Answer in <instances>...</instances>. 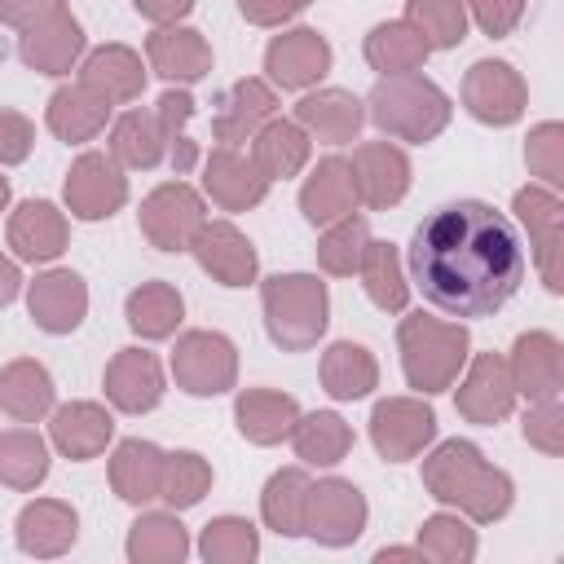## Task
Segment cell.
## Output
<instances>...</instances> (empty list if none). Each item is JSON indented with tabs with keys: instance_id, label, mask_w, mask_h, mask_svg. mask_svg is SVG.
I'll use <instances>...</instances> for the list:
<instances>
[{
	"instance_id": "277c9868",
	"label": "cell",
	"mask_w": 564,
	"mask_h": 564,
	"mask_svg": "<svg viewBox=\"0 0 564 564\" xmlns=\"http://www.w3.org/2000/svg\"><path fill=\"white\" fill-rule=\"evenodd\" d=\"M401 375L419 397L449 392L471 357V335L463 322H441L427 313H405L397 326Z\"/></svg>"
},
{
	"instance_id": "ba28073f",
	"label": "cell",
	"mask_w": 564,
	"mask_h": 564,
	"mask_svg": "<svg viewBox=\"0 0 564 564\" xmlns=\"http://www.w3.org/2000/svg\"><path fill=\"white\" fill-rule=\"evenodd\" d=\"M370 507L366 494L344 476H322L308 485L304 498V533L317 546H352L366 533Z\"/></svg>"
},
{
	"instance_id": "f35d334b",
	"label": "cell",
	"mask_w": 564,
	"mask_h": 564,
	"mask_svg": "<svg viewBox=\"0 0 564 564\" xmlns=\"http://www.w3.org/2000/svg\"><path fill=\"white\" fill-rule=\"evenodd\" d=\"M286 441L295 445V458L304 467H335L352 449V427L335 410H313V414H300L295 419V427H291Z\"/></svg>"
},
{
	"instance_id": "f1b7e54d",
	"label": "cell",
	"mask_w": 564,
	"mask_h": 564,
	"mask_svg": "<svg viewBox=\"0 0 564 564\" xmlns=\"http://www.w3.org/2000/svg\"><path fill=\"white\" fill-rule=\"evenodd\" d=\"M300 212L313 229H326V225L357 212V189H352V176H348V159H339V154L317 159V167L300 185Z\"/></svg>"
},
{
	"instance_id": "d6a6232c",
	"label": "cell",
	"mask_w": 564,
	"mask_h": 564,
	"mask_svg": "<svg viewBox=\"0 0 564 564\" xmlns=\"http://www.w3.org/2000/svg\"><path fill=\"white\" fill-rule=\"evenodd\" d=\"M308 154H313V137L295 119H282V115L260 123V132L251 137V163L269 176V185L300 176L308 167Z\"/></svg>"
},
{
	"instance_id": "5b68a950",
	"label": "cell",
	"mask_w": 564,
	"mask_h": 564,
	"mask_svg": "<svg viewBox=\"0 0 564 564\" xmlns=\"http://www.w3.org/2000/svg\"><path fill=\"white\" fill-rule=\"evenodd\" d=\"M260 313L282 352H308L330 326V291L317 273H273L260 282Z\"/></svg>"
},
{
	"instance_id": "9a60e30c",
	"label": "cell",
	"mask_w": 564,
	"mask_h": 564,
	"mask_svg": "<svg viewBox=\"0 0 564 564\" xmlns=\"http://www.w3.org/2000/svg\"><path fill=\"white\" fill-rule=\"evenodd\" d=\"M330 62H335V53H330L326 35L313 26H291V31L273 35L264 48V75L282 93H308L317 79H326Z\"/></svg>"
},
{
	"instance_id": "91938a15",
	"label": "cell",
	"mask_w": 564,
	"mask_h": 564,
	"mask_svg": "<svg viewBox=\"0 0 564 564\" xmlns=\"http://www.w3.org/2000/svg\"><path fill=\"white\" fill-rule=\"evenodd\" d=\"M375 560L379 564H388V560H423V551L419 546H383V551H375Z\"/></svg>"
},
{
	"instance_id": "ee69618b",
	"label": "cell",
	"mask_w": 564,
	"mask_h": 564,
	"mask_svg": "<svg viewBox=\"0 0 564 564\" xmlns=\"http://www.w3.org/2000/svg\"><path fill=\"white\" fill-rule=\"evenodd\" d=\"M476 529L467 516L458 511H436L419 524V551L423 560H436V564H471L476 560Z\"/></svg>"
},
{
	"instance_id": "ab89813d",
	"label": "cell",
	"mask_w": 564,
	"mask_h": 564,
	"mask_svg": "<svg viewBox=\"0 0 564 564\" xmlns=\"http://www.w3.org/2000/svg\"><path fill=\"white\" fill-rule=\"evenodd\" d=\"M357 278L370 295L375 308L383 313H405L410 304V278H405V264H401V251L383 238H370L366 251H361V264H357Z\"/></svg>"
},
{
	"instance_id": "74e56055",
	"label": "cell",
	"mask_w": 564,
	"mask_h": 564,
	"mask_svg": "<svg viewBox=\"0 0 564 564\" xmlns=\"http://www.w3.org/2000/svg\"><path fill=\"white\" fill-rule=\"evenodd\" d=\"M370 70L379 75H405V70H423V62L432 57V48L423 44V35L405 22V18H392V22H375L366 31V44H361Z\"/></svg>"
},
{
	"instance_id": "30bf717a",
	"label": "cell",
	"mask_w": 564,
	"mask_h": 564,
	"mask_svg": "<svg viewBox=\"0 0 564 564\" xmlns=\"http://www.w3.org/2000/svg\"><path fill=\"white\" fill-rule=\"evenodd\" d=\"M511 212L529 234L533 264H538V273L546 282V291L560 295L564 291V264H560V251H564V203H560V194L546 189V185H520L511 194Z\"/></svg>"
},
{
	"instance_id": "6f0895ef",
	"label": "cell",
	"mask_w": 564,
	"mask_h": 564,
	"mask_svg": "<svg viewBox=\"0 0 564 564\" xmlns=\"http://www.w3.org/2000/svg\"><path fill=\"white\" fill-rule=\"evenodd\" d=\"M132 9L154 26H172L194 9V0H132Z\"/></svg>"
},
{
	"instance_id": "7bdbcfd3",
	"label": "cell",
	"mask_w": 564,
	"mask_h": 564,
	"mask_svg": "<svg viewBox=\"0 0 564 564\" xmlns=\"http://www.w3.org/2000/svg\"><path fill=\"white\" fill-rule=\"evenodd\" d=\"M48 476V441L31 427H9L0 432V485L31 494Z\"/></svg>"
},
{
	"instance_id": "f546056e",
	"label": "cell",
	"mask_w": 564,
	"mask_h": 564,
	"mask_svg": "<svg viewBox=\"0 0 564 564\" xmlns=\"http://www.w3.org/2000/svg\"><path fill=\"white\" fill-rule=\"evenodd\" d=\"M300 414H304L300 401L291 392H278V388H242L238 401H234L238 436L251 441V445H278V441H286Z\"/></svg>"
},
{
	"instance_id": "680465c9",
	"label": "cell",
	"mask_w": 564,
	"mask_h": 564,
	"mask_svg": "<svg viewBox=\"0 0 564 564\" xmlns=\"http://www.w3.org/2000/svg\"><path fill=\"white\" fill-rule=\"evenodd\" d=\"M18 291H22V269H18V260L0 256V308H9L18 300Z\"/></svg>"
},
{
	"instance_id": "6da1fadb",
	"label": "cell",
	"mask_w": 564,
	"mask_h": 564,
	"mask_svg": "<svg viewBox=\"0 0 564 564\" xmlns=\"http://www.w3.org/2000/svg\"><path fill=\"white\" fill-rule=\"evenodd\" d=\"M405 260L423 300L449 317H494L529 269L516 225L480 198L436 207L414 229Z\"/></svg>"
},
{
	"instance_id": "7a4b0ae2",
	"label": "cell",
	"mask_w": 564,
	"mask_h": 564,
	"mask_svg": "<svg viewBox=\"0 0 564 564\" xmlns=\"http://www.w3.org/2000/svg\"><path fill=\"white\" fill-rule=\"evenodd\" d=\"M423 489L432 502L467 516L471 524H494L511 511L516 502V485L502 467H494L480 445L471 441H441L427 458H423Z\"/></svg>"
},
{
	"instance_id": "ffe728a7",
	"label": "cell",
	"mask_w": 564,
	"mask_h": 564,
	"mask_svg": "<svg viewBox=\"0 0 564 564\" xmlns=\"http://www.w3.org/2000/svg\"><path fill=\"white\" fill-rule=\"evenodd\" d=\"M4 238L13 247V260H26V264H53L66 242H70V225H66V212L48 198H26L13 207L9 225H4Z\"/></svg>"
},
{
	"instance_id": "8d00e7d4",
	"label": "cell",
	"mask_w": 564,
	"mask_h": 564,
	"mask_svg": "<svg viewBox=\"0 0 564 564\" xmlns=\"http://www.w3.org/2000/svg\"><path fill=\"white\" fill-rule=\"evenodd\" d=\"M123 317H128V330L141 339H167V335H176V326L185 317V300L172 282L154 278V282H141L128 291Z\"/></svg>"
},
{
	"instance_id": "cb8c5ba5",
	"label": "cell",
	"mask_w": 564,
	"mask_h": 564,
	"mask_svg": "<svg viewBox=\"0 0 564 564\" xmlns=\"http://www.w3.org/2000/svg\"><path fill=\"white\" fill-rule=\"evenodd\" d=\"M145 66L167 84H198L212 75V44L194 26H154L145 35Z\"/></svg>"
},
{
	"instance_id": "db71d44e",
	"label": "cell",
	"mask_w": 564,
	"mask_h": 564,
	"mask_svg": "<svg viewBox=\"0 0 564 564\" xmlns=\"http://www.w3.org/2000/svg\"><path fill=\"white\" fill-rule=\"evenodd\" d=\"M529 0H467V18L489 35V40H507L520 18H524Z\"/></svg>"
},
{
	"instance_id": "816d5d0a",
	"label": "cell",
	"mask_w": 564,
	"mask_h": 564,
	"mask_svg": "<svg viewBox=\"0 0 564 564\" xmlns=\"http://www.w3.org/2000/svg\"><path fill=\"white\" fill-rule=\"evenodd\" d=\"M520 432L533 449H542L546 458H560L564 454V405H560V397L555 401H529V410L520 419Z\"/></svg>"
},
{
	"instance_id": "3957f363",
	"label": "cell",
	"mask_w": 564,
	"mask_h": 564,
	"mask_svg": "<svg viewBox=\"0 0 564 564\" xmlns=\"http://www.w3.org/2000/svg\"><path fill=\"white\" fill-rule=\"evenodd\" d=\"M366 119L388 137V141H410V145H427L436 141L449 119H454V101L449 93L419 75V70H405V75H379V84L370 88L366 97Z\"/></svg>"
},
{
	"instance_id": "c3c4849f",
	"label": "cell",
	"mask_w": 564,
	"mask_h": 564,
	"mask_svg": "<svg viewBox=\"0 0 564 564\" xmlns=\"http://www.w3.org/2000/svg\"><path fill=\"white\" fill-rule=\"evenodd\" d=\"M366 242H370V225L357 212L335 220V225H326L322 238H317V269L330 273V278H352L357 264H361Z\"/></svg>"
},
{
	"instance_id": "681fc988",
	"label": "cell",
	"mask_w": 564,
	"mask_h": 564,
	"mask_svg": "<svg viewBox=\"0 0 564 564\" xmlns=\"http://www.w3.org/2000/svg\"><path fill=\"white\" fill-rule=\"evenodd\" d=\"M154 119H159V132H163V145H167V163L176 176H185L194 163H198V145L185 137V123L194 119V97L185 88H167L154 106Z\"/></svg>"
},
{
	"instance_id": "d590c367",
	"label": "cell",
	"mask_w": 564,
	"mask_h": 564,
	"mask_svg": "<svg viewBox=\"0 0 564 564\" xmlns=\"http://www.w3.org/2000/svg\"><path fill=\"white\" fill-rule=\"evenodd\" d=\"M123 551L132 564H181L189 555V533L172 507L167 511H141L128 529Z\"/></svg>"
},
{
	"instance_id": "8992f818",
	"label": "cell",
	"mask_w": 564,
	"mask_h": 564,
	"mask_svg": "<svg viewBox=\"0 0 564 564\" xmlns=\"http://www.w3.org/2000/svg\"><path fill=\"white\" fill-rule=\"evenodd\" d=\"M167 370L189 397H225L238 383V348L220 330H185L176 335Z\"/></svg>"
},
{
	"instance_id": "94428289",
	"label": "cell",
	"mask_w": 564,
	"mask_h": 564,
	"mask_svg": "<svg viewBox=\"0 0 564 564\" xmlns=\"http://www.w3.org/2000/svg\"><path fill=\"white\" fill-rule=\"evenodd\" d=\"M4 207H9V181L0 176V212H4Z\"/></svg>"
},
{
	"instance_id": "ac0fdd59",
	"label": "cell",
	"mask_w": 564,
	"mask_h": 564,
	"mask_svg": "<svg viewBox=\"0 0 564 564\" xmlns=\"http://www.w3.org/2000/svg\"><path fill=\"white\" fill-rule=\"evenodd\" d=\"M101 388H106V401L119 414H150L163 401L167 379H163V366L150 348H119L106 361Z\"/></svg>"
},
{
	"instance_id": "52a82bcc",
	"label": "cell",
	"mask_w": 564,
	"mask_h": 564,
	"mask_svg": "<svg viewBox=\"0 0 564 564\" xmlns=\"http://www.w3.org/2000/svg\"><path fill=\"white\" fill-rule=\"evenodd\" d=\"M207 220V203L194 185L185 181H163L154 185L145 198H141V212H137V225H141V238L154 247V251H189L198 225Z\"/></svg>"
},
{
	"instance_id": "f907efd6",
	"label": "cell",
	"mask_w": 564,
	"mask_h": 564,
	"mask_svg": "<svg viewBox=\"0 0 564 564\" xmlns=\"http://www.w3.org/2000/svg\"><path fill=\"white\" fill-rule=\"evenodd\" d=\"M524 163H529V176H538V185L560 189L564 185V123L546 119V123L529 128Z\"/></svg>"
},
{
	"instance_id": "2e32d148",
	"label": "cell",
	"mask_w": 564,
	"mask_h": 564,
	"mask_svg": "<svg viewBox=\"0 0 564 564\" xmlns=\"http://www.w3.org/2000/svg\"><path fill=\"white\" fill-rule=\"evenodd\" d=\"M189 251H194L198 269L220 286H251L260 278L256 242L234 220H203Z\"/></svg>"
},
{
	"instance_id": "836d02e7",
	"label": "cell",
	"mask_w": 564,
	"mask_h": 564,
	"mask_svg": "<svg viewBox=\"0 0 564 564\" xmlns=\"http://www.w3.org/2000/svg\"><path fill=\"white\" fill-rule=\"evenodd\" d=\"M53 375L44 370V361L35 357H13L9 366H0V410L13 423H40L44 414H53Z\"/></svg>"
},
{
	"instance_id": "4316f807",
	"label": "cell",
	"mask_w": 564,
	"mask_h": 564,
	"mask_svg": "<svg viewBox=\"0 0 564 564\" xmlns=\"http://www.w3.org/2000/svg\"><path fill=\"white\" fill-rule=\"evenodd\" d=\"M295 123L326 145H348L357 141L361 123H366V101L352 97L348 88H313L295 101Z\"/></svg>"
},
{
	"instance_id": "9f6ffc18",
	"label": "cell",
	"mask_w": 564,
	"mask_h": 564,
	"mask_svg": "<svg viewBox=\"0 0 564 564\" xmlns=\"http://www.w3.org/2000/svg\"><path fill=\"white\" fill-rule=\"evenodd\" d=\"M57 9H66V0H0V26L26 31V26L53 18Z\"/></svg>"
},
{
	"instance_id": "11a10c76",
	"label": "cell",
	"mask_w": 564,
	"mask_h": 564,
	"mask_svg": "<svg viewBox=\"0 0 564 564\" xmlns=\"http://www.w3.org/2000/svg\"><path fill=\"white\" fill-rule=\"evenodd\" d=\"M313 0H238V13L251 22V26H282L291 18H300Z\"/></svg>"
},
{
	"instance_id": "b9f144b4",
	"label": "cell",
	"mask_w": 564,
	"mask_h": 564,
	"mask_svg": "<svg viewBox=\"0 0 564 564\" xmlns=\"http://www.w3.org/2000/svg\"><path fill=\"white\" fill-rule=\"evenodd\" d=\"M110 159L119 167H137V172H150V167H159L167 159V145H163L154 110H123L110 123Z\"/></svg>"
},
{
	"instance_id": "1f68e13d",
	"label": "cell",
	"mask_w": 564,
	"mask_h": 564,
	"mask_svg": "<svg viewBox=\"0 0 564 564\" xmlns=\"http://www.w3.org/2000/svg\"><path fill=\"white\" fill-rule=\"evenodd\" d=\"M159 480H163V449L154 441L128 436L115 445L110 454V489L119 502L128 507H145L159 498Z\"/></svg>"
},
{
	"instance_id": "4fadbf2b",
	"label": "cell",
	"mask_w": 564,
	"mask_h": 564,
	"mask_svg": "<svg viewBox=\"0 0 564 564\" xmlns=\"http://www.w3.org/2000/svg\"><path fill=\"white\" fill-rule=\"evenodd\" d=\"M348 176H352V189H357V203L370 207V212H388L397 207L405 194H410V154L397 145V141H361L348 159Z\"/></svg>"
},
{
	"instance_id": "7402d4cb",
	"label": "cell",
	"mask_w": 564,
	"mask_h": 564,
	"mask_svg": "<svg viewBox=\"0 0 564 564\" xmlns=\"http://www.w3.org/2000/svg\"><path fill=\"white\" fill-rule=\"evenodd\" d=\"M26 313L44 335H70L88 317V282L75 269H48L26 286Z\"/></svg>"
},
{
	"instance_id": "5bb4252c",
	"label": "cell",
	"mask_w": 564,
	"mask_h": 564,
	"mask_svg": "<svg viewBox=\"0 0 564 564\" xmlns=\"http://www.w3.org/2000/svg\"><path fill=\"white\" fill-rule=\"evenodd\" d=\"M454 405L467 423L476 427H494L502 419H511L516 410V383H511V370H507V357L502 352H476L467 366H463V379H454Z\"/></svg>"
},
{
	"instance_id": "60d3db41",
	"label": "cell",
	"mask_w": 564,
	"mask_h": 564,
	"mask_svg": "<svg viewBox=\"0 0 564 564\" xmlns=\"http://www.w3.org/2000/svg\"><path fill=\"white\" fill-rule=\"evenodd\" d=\"M308 471L304 467H278L260 489V520L278 538L304 533V498H308Z\"/></svg>"
},
{
	"instance_id": "44dd1931",
	"label": "cell",
	"mask_w": 564,
	"mask_h": 564,
	"mask_svg": "<svg viewBox=\"0 0 564 564\" xmlns=\"http://www.w3.org/2000/svg\"><path fill=\"white\" fill-rule=\"evenodd\" d=\"M203 194L220 207V212H251L264 203L269 194V176L251 163V154L234 150V145H216L203 159Z\"/></svg>"
},
{
	"instance_id": "4dcf8cb0",
	"label": "cell",
	"mask_w": 564,
	"mask_h": 564,
	"mask_svg": "<svg viewBox=\"0 0 564 564\" xmlns=\"http://www.w3.org/2000/svg\"><path fill=\"white\" fill-rule=\"evenodd\" d=\"M110 110H115V106H110L106 97H97L93 88H84V84H62V88L48 97V106H44V123H48V132H53L57 141L84 145V141H93V137L106 132Z\"/></svg>"
},
{
	"instance_id": "7dc6e473",
	"label": "cell",
	"mask_w": 564,
	"mask_h": 564,
	"mask_svg": "<svg viewBox=\"0 0 564 564\" xmlns=\"http://www.w3.org/2000/svg\"><path fill=\"white\" fill-rule=\"evenodd\" d=\"M405 22L423 35V44L436 48H458L467 40V0H405Z\"/></svg>"
},
{
	"instance_id": "d4e9b609",
	"label": "cell",
	"mask_w": 564,
	"mask_h": 564,
	"mask_svg": "<svg viewBox=\"0 0 564 564\" xmlns=\"http://www.w3.org/2000/svg\"><path fill=\"white\" fill-rule=\"evenodd\" d=\"M48 441H53V449L62 458L88 463V458L106 454V445L115 441V419L97 401H66V405H53Z\"/></svg>"
},
{
	"instance_id": "484cf974",
	"label": "cell",
	"mask_w": 564,
	"mask_h": 564,
	"mask_svg": "<svg viewBox=\"0 0 564 564\" xmlns=\"http://www.w3.org/2000/svg\"><path fill=\"white\" fill-rule=\"evenodd\" d=\"M278 115V88L269 84V79H256V75H247V79H238L225 97H220V110H216V119H212V137L220 141V145H247L256 132H260V123H269Z\"/></svg>"
},
{
	"instance_id": "e575fe53",
	"label": "cell",
	"mask_w": 564,
	"mask_h": 564,
	"mask_svg": "<svg viewBox=\"0 0 564 564\" xmlns=\"http://www.w3.org/2000/svg\"><path fill=\"white\" fill-rule=\"evenodd\" d=\"M322 388L326 397L335 401H361L379 388V361L366 344H352V339H335L326 352H322Z\"/></svg>"
},
{
	"instance_id": "8fae6325",
	"label": "cell",
	"mask_w": 564,
	"mask_h": 564,
	"mask_svg": "<svg viewBox=\"0 0 564 564\" xmlns=\"http://www.w3.org/2000/svg\"><path fill=\"white\" fill-rule=\"evenodd\" d=\"M436 441V410L423 397H383L370 410V445L388 463H410Z\"/></svg>"
},
{
	"instance_id": "f5cc1de1",
	"label": "cell",
	"mask_w": 564,
	"mask_h": 564,
	"mask_svg": "<svg viewBox=\"0 0 564 564\" xmlns=\"http://www.w3.org/2000/svg\"><path fill=\"white\" fill-rule=\"evenodd\" d=\"M35 150V123L13 110V106H0V167H13V163H26Z\"/></svg>"
},
{
	"instance_id": "9c48e42d",
	"label": "cell",
	"mask_w": 564,
	"mask_h": 564,
	"mask_svg": "<svg viewBox=\"0 0 564 564\" xmlns=\"http://www.w3.org/2000/svg\"><path fill=\"white\" fill-rule=\"evenodd\" d=\"M529 106L524 75L502 57H480L463 75V110L485 128H511Z\"/></svg>"
},
{
	"instance_id": "603a6c76",
	"label": "cell",
	"mask_w": 564,
	"mask_h": 564,
	"mask_svg": "<svg viewBox=\"0 0 564 564\" xmlns=\"http://www.w3.org/2000/svg\"><path fill=\"white\" fill-rule=\"evenodd\" d=\"M13 538H18V551L31 555V560H57L75 546L79 538V511L62 498H35L18 511L13 520Z\"/></svg>"
},
{
	"instance_id": "d6986e66",
	"label": "cell",
	"mask_w": 564,
	"mask_h": 564,
	"mask_svg": "<svg viewBox=\"0 0 564 564\" xmlns=\"http://www.w3.org/2000/svg\"><path fill=\"white\" fill-rule=\"evenodd\" d=\"M84 48H88V35H84L79 18L66 9H57L53 18H44L18 35V57L35 75H70L84 62Z\"/></svg>"
},
{
	"instance_id": "e0dca14e",
	"label": "cell",
	"mask_w": 564,
	"mask_h": 564,
	"mask_svg": "<svg viewBox=\"0 0 564 564\" xmlns=\"http://www.w3.org/2000/svg\"><path fill=\"white\" fill-rule=\"evenodd\" d=\"M507 370H511L516 397L555 401L564 392V344L551 330H524L507 352Z\"/></svg>"
},
{
	"instance_id": "7c38bea8",
	"label": "cell",
	"mask_w": 564,
	"mask_h": 564,
	"mask_svg": "<svg viewBox=\"0 0 564 564\" xmlns=\"http://www.w3.org/2000/svg\"><path fill=\"white\" fill-rule=\"evenodd\" d=\"M62 198L75 220H110L128 203V176L110 159V150H84L66 172Z\"/></svg>"
},
{
	"instance_id": "bcb514c9",
	"label": "cell",
	"mask_w": 564,
	"mask_h": 564,
	"mask_svg": "<svg viewBox=\"0 0 564 564\" xmlns=\"http://www.w3.org/2000/svg\"><path fill=\"white\" fill-rule=\"evenodd\" d=\"M198 555L207 564H251L260 555V529L247 516H216L198 533Z\"/></svg>"
},
{
	"instance_id": "83f0119b",
	"label": "cell",
	"mask_w": 564,
	"mask_h": 564,
	"mask_svg": "<svg viewBox=\"0 0 564 564\" xmlns=\"http://www.w3.org/2000/svg\"><path fill=\"white\" fill-rule=\"evenodd\" d=\"M145 62L137 48L128 44H101L93 53H84L79 62V84L93 88L97 97H106L110 106H128L145 93Z\"/></svg>"
},
{
	"instance_id": "f6af8a7d",
	"label": "cell",
	"mask_w": 564,
	"mask_h": 564,
	"mask_svg": "<svg viewBox=\"0 0 564 564\" xmlns=\"http://www.w3.org/2000/svg\"><path fill=\"white\" fill-rule=\"evenodd\" d=\"M212 489V463L198 449H172L163 454V480H159V498L172 511H189L207 498Z\"/></svg>"
}]
</instances>
